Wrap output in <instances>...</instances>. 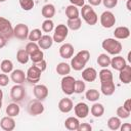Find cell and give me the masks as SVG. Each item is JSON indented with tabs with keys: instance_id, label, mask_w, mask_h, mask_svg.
Wrapping results in <instances>:
<instances>
[{
	"instance_id": "277c9868",
	"label": "cell",
	"mask_w": 131,
	"mask_h": 131,
	"mask_svg": "<svg viewBox=\"0 0 131 131\" xmlns=\"http://www.w3.org/2000/svg\"><path fill=\"white\" fill-rule=\"evenodd\" d=\"M75 83L76 79L70 75L62 76L61 82H60V87L62 92L66 95H72L75 93Z\"/></svg>"
},
{
	"instance_id": "7dc6e473",
	"label": "cell",
	"mask_w": 131,
	"mask_h": 131,
	"mask_svg": "<svg viewBox=\"0 0 131 131\" xmlns=\"http://www.w3.org/2000/svg\"><path fill=\"white\" fill-rule=\"evenodd\" d=\"M92 127L88 123H80L78 127V131H91Z\"/></svg>"
},
{
	"instance_id": "e0dca14e",
	"label": "cell",
	"mask_w": 131,
	"mask_h": 131,
	"mask_svg": "<svg viewBox=\"0 0 131 131\" xmlns=\"http://www.w3.org/2000/svg\"><path fill=\"white\" fill-rule=\"evenodd\" d=\"M119 79L123 84H129L131 82V66L126 64L122 70L119 71Z\"/></svg>"
},
{
	"instance_id": "f546056e",
	"label": "cell",
	"mask_w": 131,
	"mask_h": 131,
	"mask_svg": "<svg viewBox=\"0 0 131 131\" xmlns=\"http://www.w3.org/2000/svg\"><path fill=\"white\" fill-rule=\"evenodd\" d=\"M16 60L19 63H21V64L28 63V61L30 60V55L26 51V49H19V50H17V52H16Z\"/></svg>"
},
{
	"instance_id": "836d02e7",
	"label": "cell",
	"mask_w": 131,
	"mask_h": 131,
	"mask_svg": "<svg viewBox=\"0 0 131 131\" xmlns=\"http://www.w3.org/2000/svg\"><path fill=\"white\" fill-rule=\"evenodd\" d=\"M0 69H1L2 73L9 74L13 71V63L10 59H3L0 63Z\"/></svg>"
},
{
	"instance_id": "e575fe53",
	"label": "cell",
	"mask_w": 131,
	"mask_h": 131,
	"mask_svg": "<svg viewBox=\"0 0 131 131\" xmlns=\"http://www.w3.org/2000/svg\"><path fill=\"white\" fill-rule=\"evenodd\" d=\"M99 96H100V93L96 89H89V90H87L85 92L86 99L89 100V101H92V102H95L96 100H98Z\"/></svg>"
},
{
	"instance_id": "7a4b0ae2",
	"label": "cell",
	"mask_w": 131,
	"mask_h": 131,
	"mask_svg": "<svg viewBox=\"0 0 131 131\" xmlns=\"http://www.w3.org/2000/svg\"><path fill=\"white\" fill-rule=\"evenodd\" d=\"M102 48L111 55H118L122 51V44L115 38H106L101 43Z\"/></svg>"
},
{
	"instance_id": "ee69618b",
	"label": "cell",
	"mask_w": 131,
	"mask_h": 131,
	"mask_svg": "<svg viewBox=\"0 0 131 131\" xmlns=\"http://www.w3.org/2000/svg\"><path fill=\"white\" fill-rule=\"evenodd\" d=\"M118 1L119 0H101L105 8H115L118 5Z\"/></svg>"
},
{
	"instance_id": "52a82bcc",
	"label": "cell",
	"mask_w": 131,
	"mask_h": 131,
	"mask_svg": "<svg viewBox=\"0 0 131 131\" xmlns=\"http://www.w3.org/2000/svg\"><path fill=\"white\" fill-rule=\"evenodd\" d=\"M99 20H100V25L104 29H111L116 24V16L112 11L105 10L101 13Z\"/></svg>"
},
{
	"instance_id": "1f68e13d",
	"label": "cell",
	"mask_w": 131,
	"mask_h": 131,
	"mask_svg": "<svg viewBox=\"0 0 131 131\" xmlns=\"http://www.w3.org/2000/svg\"><path fill=\"white\" fill-rule=\"evenodd\" d=\"M121 119L119 117H111L108 120H107V127L111 129V130H119L120 126H121Z\"/></svg>"
},
{
	"instance_id": "30bf717a",
	"label": "cell",
	"mask_w": 131,
	"mask_h": 131,
	"mask_svg": "<svg viewBox=\"0 0 131 131\" xmlns=\"http://www.w3.org/2000/svg\"><path fill=\"white\" fill-rule=\"evenodd\" d=\"M29 27L25 24H17L13 28V37L19 40H26L29 36Z\"/></svg>"
},
{
	"instance_id": "f6af8a7d",
	"label": "cell",
	"mask_w": 131,
	"mask_h": 131,
	"mask_svg": "<svg viewBox=\"0 0 131 131\" xmlns=\"http://www.w3.org/2000/svg\"><path fill=\"white\" fill-rule=\"evenodd\" d=\"M9 77L5 74V73H3V74H0V87H5V86H7L8 85V83H9Z\"/></svg>"
},
{
	"instance_id": "ac0fdd59",
	"label": "cell",
	"mask_w": 131,
	"mask_h": 131,
	"mask_svg": "<svg viewBox=\"0 0 131 131\" xmlns=\"http://www.w3.org/2000/svg\"><path fill=\"white\" fill-rule=\"evenodd\" d=\"M0 127L5 131H12L15 128V121L12 117H3L0 121Z\"/></svg>"
},
{
	"instance_id": "83f0119b",
	"label": "cell",
	"mask_w": 131,
	"mask_h": 131,
	"mask_svg": "<svg viewBox=\"0 0 131 131\" xmlns=\"http://www.w3.org/2000/svg\"><path fill=\"white\" fill-rule=\"evenodd\" d=\"M66 15L68 17V19H74L79 17V9L77 6L75 5H69L66 7Z\"/></svg>"
},
{
	"instance_id": "8992f818",
	"label": "cell",
	"mask_w": 131,
	"mask_h": 131,
	"mask_svg": "<svg viewBox=\"0 0 131 131\" xmlns=\"http://www.w3.org/2000/svg\"><path fill=\"white\" fill-rule=\"evenodd\" d=\"M54 33H53V42L55 43H61L63 42L69 34V29L67 27V25L63 24H59L54 28Z\"/></svg>"
},
{
	"instance_id": "484cf974",
	"label": "cell",
	"mask_w": 131,
	"mask_h": 131,
	"mask_svg": "<svg viewBox=\"0 0 131 131\" xmlns=\"http://www.w3.org/2000/svg\"><path fill=\"white\" fill-rule=\"evenodd\" d=\"M5 112H6V115H7V116L14 118V117H17V116L19 115L20 107H19V105H18L16 102H11V103H9V104L7 105Z\"/></svg>"
},
{
	"instance_id": "ba28073f",
	"label": "cell",
	"mask_w": 131,
	"mask_h": 131,
	"mask_svg": "<svg viewBox=\"0 0 131 131\" xmlns=\"http://www.w3.org/2000/svg\"><path fill=\"white\" fill-rule=\"evenodd\" d=\"M26 96V90L23 84H15L10 89V98L14 102L21 101Z\"/></svg>"
},
{
	"instance_id": "680465c9",
	"label": "cell",
	"mask_w": 131,
	"mask_h": 131,
	"mask_svg": "<svg viewBox=\"0 0 131 131\" xmlns=\"http://www.w3.org/2000/svg\"><path fill=\"white\" fill-rule=\"evenodd\" d=\"M6 0H0V2H5Z\"/></svg>"
},
{
	"instance_id": "74e56055",
	"label": "cell",
	"mask_w": 131,
	"mask_h": 131,
	"mask_svg": "<svg viewBox=\"0 0 131 131\" xmlns=\"http://www.w3.org/2000/svg\"><path fill=\"white\" fill-rule=\"evenodd\" d=\"M19 5L23 10L30 11L34 8L35 2H34V0H19Z\"/></svg>"
},
{
	"instance_id": "4fadbf2b",
	"label": "cell",
	"mask_w": 131,
	"mask_h": 131,
	"mask_svg": "<svg viewBox=\"0 0 131 131\" xmlns=\"http://www.w3.org/2000/svg\"><path fill=\"white\" fill-rule=\"evenodd\" d=\"M74 111H75V115L78 119H85L89 115L90 108H89L87 103L81 101V102H78L74 106Z\"/></svg>"
},
{
	"instance_id": "f35d334b",
	"label": "cell",
	"mask_w": 131,
	"mask_h": 131,
	"mask_svg": "<svg viewBox=\"0 0 131 131\" xmlns=\"http://www.w3.org/2000/svg\"><path fill=\"white\" fill-rule=\"evenodd\" d=\"M54 30V23L51 19H45L42 23V31L44 33H50Z\"/></svg>"
},
{
	"instance_id": "7c38bea8",
	"label": "cell",
	"mask_w": 131,
	"mask_h": 131,
	"mask_svg": "<svg viewBox=\"0 0 131 131\" xmlns=\"http://www.w3.org/2000/svg\"><path fill=\"white\" fill-rule=\"evenodd\" d=\"M33 93H34V96L36 99L43 101L48 96V88H47V86H45L43 84H37L33 88Z\"/></svg>"
},
{
	"instance_id": "f5cc1de1",
	"label": "cell",
	"mask_w": 131,
	"mask_h": 131,
	"mask_svg": "<svg viewBox=\"0 0 131 131\" xmlns=\"http://www.w3.org/2000/svg\"><path fill=\"white\" fill-rule=\"evenodd\" d=\"M6 43H7V39H5L4 37L0 36V49L3 48V47L6 45Z\"/></svg>"
},
{
	"instance_id": "cb8c5ba5",
	"label": "cell",
	"mask_w": 131,
	"mask_h": 131,
	"mask_svg": "<svg viewBox=\"0 0 131 131\" xmlns=\"http://www.w3.org/2000/svg\"><path fill=\"white\" fill-rule=\"evenodd\" d=\"M41 13H42V16L45 17L46 19H51L55 14V6L51 3L46 4L42 7Z\"/></svg>"
},
{
	"instance_id": "8fae6325",
	"label": "cell",
	"mask_w": 131,
	"mask_h": 131,
	"mask_svg": "<svg viewBox=\"0 0 131 131\" xmlns=\"http://www.w3.org/2000/svg\"><path fill=\"white\" fill-rule=\"evenodd\" d=\"M28 112L32 116L41 115L44 112V105H43L42 101H40L38 99L31 100L29 102V104H28Z\"/></svg>"
},
{
	"instance_id": "9a60e30c",
	"label": "cell",
	"mask_w": 131,
	"mask_h": 131,
	"mask_svg": "<svg viewBox=\"0 0 131 131\" xmlns=\"http://www.w3.org/2000/svg\"><path fill=\"white\" fill-rule=\"evenodd\" d=\"M59 55L64 58H71L74 55V46L71 43H64L59 47Z\"/></svg>"
},
{
	"instance_id": "f907efd6",
	"label": "cell",
	"mask_w": 131,
	"mask_h": 131,
	"mask_svg": "<svg viewBox=\"0 0 131 131\" xmlns=\"http://www.w3.org/2000/svg\"><path fill=\"white\" fill-rule=\"evenodd\" d=\"M125 110H127V111H129V112H131V99L130 98H128V99H126L125 101H124V103H123V105H122Z\"/></svg>"
},
{
	"instance_id": "44dd1931",
	"label": "cell",
	"mask_w": 131,
	"mask_h": 131,
	"mask_svg": "<svg viewBox=\"0 0 131 131\" xmlns=\"http://www.w3.org/2000/svg\"><path fill=\"white\" fill-rule=\"evenodd\" d=\"M74 108V103L72 101L71 98H68V97H64V98H61L58 102V110L61 112V113H70L72 110Z\"/></svg>"
},
{
	"instance_id": "b9f144b4",
	"label": "cell",
	"mask_w": 131,
	"mask_h": 131,
	"mask_svg": "<svg viewBox=\"0 0 131 131\" xmlns=\"http://www.w3.org/2000/svg\"><path fill=\"white\" fill-rule=\"evenodd\" d=\"M25 49H26V51L29 53V55L30 54H32L33 52H35V51H37L38 49H40V47H39V45H38V43H36V42H29L27 45H26V47H25Z\"/></svg>"
},
{
	"instance_id": "681fc988",
	"label": "cell",
	"mask_w": 131,
	"mask_h": 131,
	"mask_svg": "<svg viewBox=\"0 0 131 131\" xmlns=\"http://www.w3.org/2000/svg\"><path fill=\"white\" fill-rule=\"evenodd\" d=\"M119 129L121 131H130L131 130V124L130 123H123V124H121Z\"/></svg>"
},
{
	"instance_id": "6f0895ef",
	"label": "cell",
	"mask_w": 131,
	"mask_h": 131,
	"mask_svg": "<svg viewBox=\"0 0 131 131\" xmlns=\"http://www.w3.org/2000/svg\"><path fill=\"white\" fill-rule=\"evenodd\" d=\"M1 106H2V101H0V110H1Z\"/></svg>"
},
{
	"instance_id": "8d00e7d4",
	"label": "cell",
	"mask_w": 131,
	"mask_h": 131,
	"mask_svg": "<svg viewBox=\"0 0 131 131\" xmlns=\"http://www.w3.org/2000/svg\"><path fill=\"white\" fill-rule=\"evenodd\" d=\"M41 36H42L41 30H39V29H34V30H32V31L29 33L28 39H29L31 42H38V40L41 38Z\"/></svg>"
},
{
	"instance_id": "3957f363",
	"label": "cell",
	"mask_w": 131,
	"mask_h": 131,
	"mask_svg": "<svg viewBox=\"0 0 131 131\" xmlns=\"http://www.w3.org/2000/svg\"><path fill=\"white\" fill-rule=\"evenodd\" d=\"M81 15H82V18L85 20V23L89 26H94L98 21V15L94 11V9L91 7V5L84 4L81 7Z\"/></svg>"
},
{
	"instance_id": "d4e9b609",
	"label": "cell",
	"mask_w": 131,
	"mask_h": 131,
	"mask_svg": "<svg viewBox=\"0 0 131 131\" xmlns=\"http://www.w3.org/2000/svg\"><path fill=\"white\" fill-rule=\"evenodd\" d=\"M79 124H80V122H79L78 118H75V117H69L64 121V127L68 130H70V131H76V130H78Z\"/></svg>"
},
{
	"instance_id": "db71d44e",
	"label": "cell",
	"mask_w": 131,
	"mask_h": 131,
	"mask_svg": "<svg viewBox=\"0 0 131 131\" xmlns=\"http://www.w3.org/2000/svg\"><path fill=\"white\" fill-rule=\"evenodd\" d=\"M126 1H127V9L129 11H131V6H130V1L131 0H126Z\"/></svg>"
},
{
	"instance_id": "c3c4849f",
	"label": "cell",
	"mask_w": 131,
	"mask_h": 131,
	"mask_svg": "<svg viewBox=\"0 0 131 131\" xmlns=\"http://www.w3.org/2000/svg\"><path fill=\"white\" fill-rule=\"evenodd\" d=\"M72 5H75L77 7H82L85 4V0H70Z\"/></svg>"
},
{
	"instance_id": "6da1fadb",
	"label": "cell",
	"mask_w": 131,
	"mask_h": 131,
	"mask_svg": "<svg viewBox=\"0 0 131 131\" xmlns=\"http://www.w3.org/2000/svg\"><path fill=\"white\" fill-rule=\"evenodd\" d=\"M71 69L75 71H82L88 60L90 59V53L88 50H81L79 51L74 57H71Z\"/></svg>"
},
{
	"instance_id": "9f6ffc18",
	"label": "cell",
	"mask_w": 131,
	"mask_h": 131,
	"mask_svg": "<svg viewBox=\"0 0 131 131\" xmlns=\"http://www.w3.org/2000/svg\"><path fill=\"white\" fill-rule=\"evenodd\" d=\"M128 60H129V61H131V52H129V53H128Z\"/></svg>"
},
{
	"instance_id": "ab89813d",
	"label": "cell",
	"mask_w": 131,
	"mask_h": 131,
	"mask_svg": "<svg viewBox=\"0 0 131 131\" xmlns=\"http://www.w3.org/2000/svg\"><path fill=\"white\" fill-rule=\"evenodd\" d=\"M30 59L35 63V62H38L42 59H44V52L41 50V49H38L37 51L33 52L32 54H30Z\"/></svg>"
},
{
	"instance_id": "5bb4252c",
	"label": "cell",
	"mask_w": 131,
	"mask_h": 131,
	"mask_svg": "<svg viewBox=\"0 0 131 131\" xmlns=\"http://www.w3.org/2000/svg\"><path fill=\"white\" fill-rule=\"evenodd\" d=\"M100 90H101V93L105 96L113 95L115 93V90H116V85L114 83V80L101 81L100 82Z\"/></svg>"
},
{
	"instance_id": "d590c367",
	"label": "cell",
	"mask_w": 131,
	"mask_h": 131,
	"mask_svg": "<svg viewBox=\"0 0 131 131\" xmlns=\"http://www.w3.org/2000/svg\"><path fill=\"white\" fill-rule=\"evenodd\" d=\"M99 80L101 81H110L113 80V73L107 69V68H102V70L98 73Z\"/></svg>"
},
{
	"instance_id": "816d5d0a",
	"label": "cell",
	"mask_w": 131,
	"mask_h": 131,
	"mask_svg": "<svg viewBox=\"0 0 131 131\" xmlns=\"http://www.w3.org/2000/svg\"><path fill=\"white\" fill-rule=\"evenodd\" d=\"M88 2L91 6H98L101 3V0H88Z\"/></svg>"
},
{
	"instance_id": "d6a6232c",
	"label": "cell",
	"mask_w": 131,
	"mask_h": 131,
	"mask_svg": "<svg viewBox=\"0 0 131 131\" xmlns=\"http://www.w3.org/2000/svg\"><path fill=\"white\" fill-rule=\"evenodd\" d=\"M97 63L101 68H107L111 64V57L106 53H101L97 57Z\"/></svg>"
},
{
	"instance_id": "f1b7e54d",
	"label": "cell",
	"mask_w": 131,
	"mask_h": 131,
	"mask_svg": "<svg viewBox=\"0 0 131 131\" xmlns=\"http://www.w3.org/2000/svg\"><path fill=\"white\" fill-rule=\"evenodd\" d=\"M55 70H56V73L59 76H67L71 72V66L69 63H67V62H59L56 66Z\"/></svg>"
},
{
	"instance_id": "7402d4cb",
	"label": "cell",
	"mask_w": 131,
	"mask_h": 131,
	"mask_svg": "<svg viewBox=\"0 0 131 131\" xmlns=\"http://www.w3.org/2000/svg\"><path fill=\"white\" fill-rule=\"evenodd\" d=\"M130 36V30L128 27H118L115 29L114 31V37L115 39H119V40H124L129 38Z\"/></svg>"
},
{
	"instance_id": "603a6c76",
	"label": "cell",
	"mask_w": 131,
	"mask_h": 131,
	"mask_svg": "<svg viewBox=\"0 0 131 131\" xmlns=\"http://www.w3.org/2000/svg\"><path fill=\"white\" fill-rule=\"evenodd\" d=\"M53 44V38L50 35H42L38 40V45L40 49H49Z\"/></svg>"
},
{
	"instance_id": "91938a15",
	"label": "cell",
	"mask_w": 131,
	"mask_h": 131,
	"mask_svg": "<svg viewBox=\"0 0 131 131\" xmlns=\"http://www.w3.org/2000/svg\"><path fill=\"white\" fill-rule=\"evenodd\" d=\"M123 1H126V0H123Z\"/></svg>"
},
{
	"instance_id": "d6986e66",
	"label": "cell",
	"mask_w": 131,
	"mask_h": 131,
	"mask_svg": "<svg viewBox=\"0 0 131 131\" xmlns=\"http://www.w3.org/2000/svg\"><path fill=\"white\" fill-rule=\"evenodd\" d=\"M127 64V62H126V59L123 57V56H121V55H115L113 58H111V67L114 69V70H116V71H120V70H122L125 66Z\"/></svg>"
},
{
	"instance_id": "2e32d148",
	"label": "cell",
	"mask_w": 131,
	"mask_h": 131,
	"mask_svg": "<svg viewBox=\"0 0 131 131\" xmlns=\"http://www.w3.org/2000/svg\"><path fill=\"white\" fill-rule=\"evenodd\" d=\"M97 78V72L94 68H86L82 71V79L86 82H93Z\"/></svg>"
},
{
	"instance_id": "4dcf8cb0",
	"label": "cell",
	"mask_w": 131,
	"mask_h": 131,
	"mask_svg": "<svg viewBox=\"0 0 131 131\" xmlns=\"http://www.w3.org/2000/svg\"><path fill=\"white\" fill-rule=\"evenodd\" d=\"M67 27H68V29H70L72 31H77L82 27V20L80 17H77L74 19H68Z\"/></svg>"
},
{
	"instance_id": "5b68a950",
	"label": "cell",
	"mask_w": 131,
	"mask_h": 131,
	"mask_svg": "<svg viewBox=\"0 0 131 131\" xmlns=\"http://www.w3.org/2000/svg\"><path fill=\"white\" fill-rule=\"evenodd\" d=\"M0 36L7 40L13 37V27L10 20L2 16H0Z\"/></svg>"
},
{
	"instance_id": "4316f807",
	"label": "cell",
	"mask_w": 131,
	"mask_h": 131,
	"mask_svg": "<svg viewBox=\"0 0 131 131\" xmlns=\"http://www.w3.org/2000/svg\"><path fill=\"white\" fill-rule=\"evenodd\" d=\"M89 112L91 113V115H92L94 118H100V117H102V115L104 114V106H103L101 103H99V102H95V103L91 106V108H90Z\"/></svg>"
},
{
	"instance_id": "ffe728a7",
	"label": "cell",
	"mask_w": 131,
	"mask_h": 131,
	"mask_svg": "<svg viewBox=\"0 0 131 131\" xmlns=\"http://www.w3.org/2000/svg\"><path fill=\"white\" fill-rule=\"evenodd\" d=\"M10 80L15 84H23L26 81V74L23 70H13L10 74Z\"/></svg>"
},
{
	"instance_id": "11a10c76",
	"label": "cell",
	"mask_w": 131,
	"mask_h": 131,
	"mask_svg": "<svg viewBox=\"0 0 131 131\" xmlns=\"http://www.w3.org/2000/svg\"><path fill=\"white\" fill-rule=\"evenodd\" d=\"M2 98H3V92H2V90L0 88V101H2Z\"/></svg>"
},
{
	"instance_id": "bcb514c9",
	"label": "cell",
	"mask_w": 131,
	"mask_h": 131,
	"mask_svg": "<svg viewBox=\"0 0 131 131\" xmlns=\"http://www.w3.org/2000/svg\"><path fill=\"white\" fill-rule=\"evenodd\" d=\"M34 66H35L36 68H38L42 73H43V72L46 70V68H47V63H46V61H45L44 59H42V60H40V61H38V62H35Z\"/></svg>"
},
{
	"instance_id": "60d3db41",
	"label": "cell",
	"mask_w": 131,
	"mask_h": 131,
	"mask_svg": "<svg viewBox=\"0 0 131 131\" xmlns=\"http://www.w3.org/2000/svg\"><path fill=\"white\" fill-rule=\"evenodd\" d=\"M86 90V84L82 80H76L75 83V93L77 94H82Z\"/></svg>"
},
{
	"instance_id": "7bdbcfd3",
	"label": "cell",
	"mask_w": 131,
	"mask_h": 131,
	"mask_svg": "<svg viewBox=\"0 0 131 131\" xmlns=\"http://www.w3.org/2000/svg\"><path fill=\"white\" fill-rule=\"evenodd\" d=\"M130 113L131 112L125 110L123 106H120L117 108V117H119L120 119H128L130 117Z\"/></svg>"
},
{
	"instance_id": "9c48e42d",
	"label": "cell",
	"mask_w": 131,
	"mask_h": 131,
	"mask_svg": "<svg viewBox=\"0 0 131 131\" xmlns=\"http://www.w3.org/2000/svg\"><path fill=\"white\" fill-rule=\"evenodd\" d=\"M41 74H42V72L33 64L32 67H30L28 69V71L26 73V81L29 83H32V84H36L40 81Z\"/></svg>"
}]
</instances>
